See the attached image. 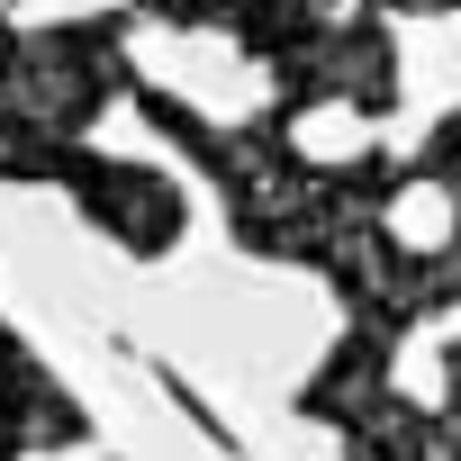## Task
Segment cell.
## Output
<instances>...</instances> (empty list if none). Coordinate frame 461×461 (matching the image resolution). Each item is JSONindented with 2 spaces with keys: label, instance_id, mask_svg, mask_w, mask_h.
<instances>
[{
  "label": "cell",
  "instance_id": "obj_1",
  "mask_svg": "<svg viewBox=\"0 0 461 461\" xmlns=\"http://www.w3.org/2000/svg\"><path fill=\"white\" fill-rule=\"evenodd\" d=\"M389 10H452V0H389Z\"/></svg>",
  "mask_w": 461,
  "mask_h": 461
}]
</instances>
